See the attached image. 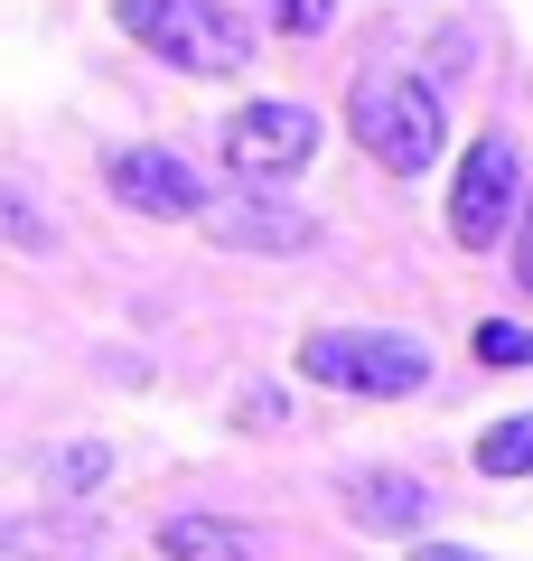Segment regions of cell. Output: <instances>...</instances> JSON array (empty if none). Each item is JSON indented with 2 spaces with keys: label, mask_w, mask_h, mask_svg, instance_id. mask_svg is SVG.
<instances>
[{
  "label": "cell",
  "mask_w": 533,
  "mask_h": 561,
  "mask_svg": "<svg viewBox=\"0 0 533 561\" xmlns=\"http://www.w3.org/2000/svg\"><path fill=\"white\" fill-rule=\"evenodd\" d=\"M328 20H337V0H281V28H291V38H318Z\"/></svg>",
  "instance_id": "15"
},
{
  "label": "cell",
  "mask_w": 533,
  "mask_h": 561,
  "mask_svg": "<svg viewBox=\"0 0 533 561\" xmlns=\"http://www.w3.org/2000/svg\"><path fill=\"white\" fill-rule=\"evenodd\" d=\"M355 524H375V534H431V486L402 478V468H347L337 478Z\"/></svg>",
  "instance_id": "8"
},
{
  "label": "cell",
  "mask_w": 533,
  "mask_h": 561,
  "mask_svg": "<svg viewBox=\"0 0 533 561\" xmlns=\"http://www.w3.org/2000/svg\"><path fill=\"white\" fill-rule=\"evenodd\" d=\"M514 187H524V160H514V140H506V131L468 140V160H458V187H450V234L468 243V253H487V243H506Z\"/></svg>",
  "instance_id": "5"
},
{
  "label": "cell",
  "mask_w": 533,
  "mask_h": 561,
  "mask_svg": "<svg viewBox=\"0 0 533 561\" xmlns=\"http://www.w3.org/2000/svg\"><path fill=\"white\" fill-rule=\"evenodd\" d=\"M235 421H243V431H272V421H291V402H281L272 383H243V402H235Z\"/></svg>",
  "instance_id": "14"
},
{
  "label": "cell",
  "mask_w": 533,
  "mask_h": 561,
  "mask_svg": "<svg viewBox=\"0 0 533 561\" xmlns=\"http://www.w3.org/2000/svg\"><path fill=\"white\" fill-rule=\"evenodd\" d=\"M103 478H113V449L103 440H66L57 459H47V486H57V496H94Z\"/></svg>",
  "instance_id": "12"
},
{
  "label": "cell",
  "mask_w": 533,
  "mask_h": 561,
  "mask_svg": "<svg viewBox=\"0 0 533 561\" xmlns=\"http://www.w3.org/2000/svg\"><path fill=\"white\" fill-rule=\"evenodd\" d=\"M477 468H487V478H533V412L496 421L487 440H477Z\"/></svg>",
  "instance_id": "11"
},
{
  "label": "cell",
  "mask_w": 533,
  "mask_h": 561,
  "mask_svg": "<svg viewBox=\"0 0 533 561\" xmlns=\"http://www.w3.org/2000/svg\"><path fill=\"white\" fill-rule=\"evenodd\" d=\"M159 552L169 561H262V534L235 515H169L159 524Z\"/></svg>",
  "instance_id": "9"
},
{
  "label": "cell",
  "mask_w": 533,
  "mask_h": 561,
  "mask_svg": "<svg viewBox=\"0 0 533 561\" xmlns=\"http://www.w3.org/2000/svg\"><path fill=\"white\" fill-rule=\"evenodd\" d=\"M0 561H38V534L29 524H0Z\"/></svg>",
  "instance_id": "16"
},
{
  "label": "cell",
  "mask_w": 533,
  "mask_h": 561,
  "mask_svg": "<svg viewBox=\"0 0 533 561\" xmlns=\"http://www.w3.org/2000/svg\"><path fill=\"white\" fill-rule=\"evenodd\" d=\"M299 375L337 383V393H365V402H402L431 383V346L384 337V328H309L299 337Z\"/></svg>",
  "instance_id": "3"
},
{
  "label": "cell",
  "mask_w": 533,
  "mask_h": 561,
  "mask_svg": "<svg viewBox=\"0 0 533 561\" xmlns=\"http://www.w3.org/2000/svg\"><path fill=\"white\" fill-rule=\"evenodd\" d=\"M0 243H10V253H57V216H47L20 179H0Z\"/></svg>",
  "instance_id": "10"
},
{
  "label": "cell",
  "mask_w": 533,
  "mask_h": 561,
  "mask_svg": "<svg viewBox=\"0 0 533 561\" xmlns=\"http://www.w3.org/2000/svg\"><path fill=\"white\" fill-rule=\"evenodd\" d=\"M347 131H355V150L365 160H384V169H431L440 160V140H450V113H440V94L421 76H375V84H355L347 94Z\"/></svg>",
  "instance_id": "2"
},
{
  "label": "cell",
  "mask_w": 533,
  "mask_h": 561,
  "mask_svg": "<svg viewBox=\"0 0 533 561\" xmlns=\"http://www.w3.org/2000/svg\"><path fill=\"white\" fill-rule=\"evenodd\" d=\"M477 356H487V365H533V328L487 319V328H477Z\"/></svg>",
  "instance_id": "13"
},
{
  "label": "cell",
  "mask_w": 533,
  "mask_h": 561,
  "mask_svg": "<svg viewBox=\"0 0 533 561\" xmlns=\"http://www.w3.org/2000/svg\"><path fill=\"white\" fill-rule=\"evenodd\" d=\"M103 187H113L132 216H159V225H178V216H197V206H206V179L178 160V150H122Z\"/></svg>",
  "instance_id": "7"
},
{
  "label": "cell",
  "mask_w": 533,
  "mask_h": 561,
  "mask_svg": "<svg viewBox=\"0 0 533 561\" xmlns=\"http://www.w3.org/2000/svg\"><path fill=\"white\" fill-rule=\"evenodd\" d=\"M514 272H524V290H533V206H524V225H514Z\"/></svg>",
  "instance_id": "17"
},
{
  "label": "cell",
  "mask_w": 533,
  "mask_h": 561,
  "mask_svg": "<svg viewBox=\"0 0 533 561\" xmlns=\"http://www.w3.org/2000/svg\"><path fill=\"white\" fill-rule=\"evenodd\" d=\"M197 225H206V243H225V253H309L318 243V225L299 216L281 187H262V179L216 187V197L197 206Z\"/></svg>",
  "instance_id": "4"
},
{
  "label": "cell",
  "mask_w": 533,
  "mask_h": 561,
  "mask_svg": "<svg viewBox=\"0 0 533 561\" xmlns=\"http://www.w3.org/2000/svg\"><path fill=\"white\" fill-rule=\"evenodd\" d=\"M309 150H318L309 103H243V113L225 122V160H235L243 179H262V187H281L291 169H309Z\"/></svg>",
  "instance_id": "6"
},
{
  "label": "cell",
  "mask_w": 533,
  "mask_h": 561,
  "mask_svg": "<svg viewBox=\"0 0 533 561\" xmlns=\"http://www.w3.org/2000/svg\"><path fill=\"white\" fill-rule=\"evenodd\" d=\"M113 20L132 47L188 66V76H243L253 66V20L225 0H113Z\"/></svg>",
  "instance_id": "1"
},
{
  "label": "cell",
  "mask_w": 533,
  "mask_h": 561,
  "mask_svg": "<svg viewBox=\"0 0 533 561\" xmlns=\"http://www.w3.org/2000/svg\"><path fill=\"white\" fill-rule=\"evenodd\" d=\"M412 561H487V552H458V542H412Z\"/></svg>",
  "instance_id": "18"
}]
</instances>
